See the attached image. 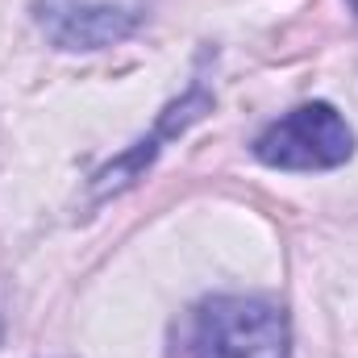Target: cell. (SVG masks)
Listing matches in <instances>:
<instances>
[{"mask_svg":"<svg viewBox=\"0 0 358 358\" xmlns=\"http://www.w3.org/2000/svg\"><path fill=\"white\" fill-rule=\"evenodd\" d=\"M138 8L129 4H113V0H46L38 21L46 29V38L63 50H100L121 42L125 34H134L138 25Z\"/></svg>","mask_w":358,"mask_h":358,"instance_id":"cell-3","label":"cell"},{"mask_svg":"<svg viewBox=\"0 0 358 358\" xmlns=\"http://www.w3.org/2000/svg\"><path fill=\"white\" fill-rule=\"evenodd\" d=\"M255 155L275 171H329L355 155V134L334 104L317 100L267 125L255 142Z\"/></svg>","mask_w":358,"mask_h":358,"instance_id":"cell-2","label":"cell"},{"mask_svg":"<svg viewBox=\"0 0 358 358\" xmlns=\"http://www.w3.org/2000/svg\"><path fill=\"white\" fill-rule=\"evenodd\" d=\"M287 317L259 296H217L200 304L192 358H287Z\"/></svg>","mask_w":358,"mask_h":358,"instance_id":"cell-1","label":"cell"},{"mask_svg":"<svg viewBox=\"0 0 358 358\" xmlns=\"http://www.w3.org/2000/svg\"><path fill=\"white\" fill-rule=\"evenodd\" d=\"M0 334H4V329H0Z\"/></svg>","mask_w":358,"mask_h":358,"instance_id":"cell-6","label":"cell"},{"mask_svg":"<svg viewBox=\"0 0 358 358\" xmlns=\"http://www.w3.org/2000/svg\"><path fill=\"white\" fill-rule=\"evenodd\" d=\"M213 108V100L204 96V92H187L179 104H171L167 113H163V121H159V129H155V138H146V142H138V150H129L125 159H117V163H108L100 176H96V196H108V192H121L125 183H134L138 171H142V163H150L155 159V150H159V142L163 138H171L179 134L183 125H192L196 117H204Z\"/></svg>","mask_w":358,"mask_h":358,"instance_id":"cell-4","label":"cell"},{"mask_svg":"<svg viewBox=\"0 0 358 358\" xmlns=\"http://www.w3.org/2000/svg\"><path fill=\"white\" fill-rule=\"evenodd\" d=\"M350 8H355V13H358V0H350Z\"/></svg>","mask_w":358,"mask_h":358,"instance_id":"cell-5","label":"cell"}]
</instances>
